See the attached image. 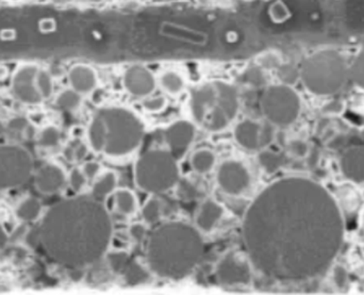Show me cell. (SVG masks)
I'll return each instance as SVG.
<instances>
[{"label": "cell", "mask_w": 364, "mask_h": 295, "mask_svg": "<svg viewBox=\"0 0 364 295\" xmlns=\"http://www.w3.org/2000/svg\"><path fill=\"white\" fill-rule=\"evenodd\" d=\"M242 239L256 270L280 282H301L323 274L339 254L343 217L320 183L279 179L246 209Z\"/></svg>", "instance_id": "cell-1"}, {"label": "cell", "mask_w": 364, "mask_h": 295, "mask_svg": "<svg viewBox=\"0 0 364 295\" xmlns=\"http://www.w3.org/2000/svg\"><path fill=\"white\" fill-rule=\"evenodd\" d=\"M113 233V221L105 204L92 196H77L47 211L40 227V241L56 262L82 269L106 256Z\"/></svg>", "instance_id": "cell-2"}, {"label": "cell", "mask_w": 364, "mask_h": 295, "mask_svg": "<svg viewBox=\"0 0 364 295\" xmlns=\"http://www.w3.org/2000/svg\"><path fill=\"white\" fill-rule=\"evenodd\" d=\"M205 242L201 231L181 221L158 225L146 240L148 269L161 278L181 280L203 259Z\"/></svg>", "instance_id": "cell-3"}, {"label": "cell", "mask_w": 364, "mask_h": 295, "mask_svg": "<svg viewBox=\"0 0 364 295\" xmlns=\"http://www.w3.org/2000/svg\"><path fill=\"white\" fill-rule=\"evenodd\" d=\"M145 133V124L137 112L127 107L109 106L92 117L88 145L94 153L109 158H125L140 149Z\"/></svg>", "instance_id": "cell-4"}, {"label": "cell", "mask_w": 364, "mask_h": 295, "mask_svg": "<svg viewBox=\"0 0 364 295\" xmlns=\"http://www.w3.org/2000/svg\"><path fill=\"white\" fill-rule=\"evenodd\" d=\"M241 101L235 85L224 81H210L192 90L188 101L191 121L210 133H222L239 115Z\"/></svg>", "instance_id": "cell-5"}, {"label": "cell", "mask_w": 364, "mask_h": 295, "mask_svg": "<svg viewBox=\"0 0 364 295\" xmlns=\"http://www.w3.org/2000/svg\"><path fill=\"white\" fill-rule=\"evenodd\" d=\"M349 65L335 49H322L306 58L299 69V79L310 94H337L349 81Z\"/></svg>", "instance_id": "cell-6"}, {"label": "cell", "mask_w": 364, "mask_h": 295, "mask_svg": "<svg viewBox=\"0 0 364 295\" xmlns=\"http://www.w3.org/2000/svg\"><path fill=\"white\" fill-rule=\"evenodd\" d=\"M180 179L179 161L167 149H148L133 165L135 185L146 194H165L177 187Z\"/></svg>", "instance_id": "cell-7"}, {"label": "cell", "mask_w": 364, "mask_h": 295, "mask_svg": "<svg viewBox=\"0 0 364 295\" xmlns=\"http://www.w3.org/2000/svg\"><path fill=\"white\" fill-rule=\"evenodd\" d=\"M264 119L275 127L291 126L299 117L301 99L292 85H272L264 89L260 99Z\"/></svg>", "instance_id": "cell-8"}, {"label": "cell", "mask_w": 364, "mask_h": 295, "mask_svg": "<svg viewBox=\"0 0 364 295\" xmlns=\"http://www.w3.org/2000/svg\"><path fill=\"white\" fill-rule=\"evenodd\" d=\"M33 161L26 149L15 145L0 147V189L17 188L29 180Z\"/></svg>", "instance_id": "cell-9"}, {"label": "cell", "mask_w": 364, "mask_h": 295, "mask_svg": "<svg viewBox=\"0 0 364 295\" xmlns=\"http://www.w3.org/2000/svg\"><path fill=\"white\" fill-rule=\"evenodd\" d=\"M233 137L237 144L245 151H260L274 142L275 126L267 121L261 124L255 119H242L233 129Z\"/></svg>", "instance_id": "cell-10"}, {"label": "cell", "mask_w": 364, "mask_h": 295, "mask_svg": "<svg viewBox=\"0 0 364 295\" xmlns=\"http://www.w3.org/2000/svg\"><path fill=\"white\" fill-rule=\"evenodd\" d=\"M251 260L237 251L226 253L215 267V276L225 286H247L253 278Z\"/></svg>", "instance_id": "cell-11"}, {"label": "cell", "mask_w": 364, "mask_h": 295, "mask_svg": "<svg viewBox=\"0 0 364 295\" xmlns=\"http://www.w3.org/2000/svg\"><path fill=\"white\" fill-rule=\"evenodd\" d=\"M251 171L245 163L235 159L224 161L217 167L215 181L224 194L231 197L243 195L251 185Z\"/></svg>", "instance_id": "cell-12"}, {"label": "cell", "mask_w": 364, "mask_h": 295, "mask_svg": "<svg viewBox=\"0 0 364 295\" xmlns=\"http://www.w3.org/2000/svg\"><path fill=\"white\" fill-rule=\"evenodd\" d=\"M167 151L181 160L189 153L196 137V125L190 119H177L165 127L162 133Z\"/></svg>", "instance_id": "cell-13"}, {"label": "cell", "mask_w": 364, "mask_h": 295, "mask_svg": "<svg viewBox=\"0 0 364 295\" xmlns=\"http://www.w3.org/2000/svg\"><path fill=\"white\" fill-rule=\"evenodd\" d=\"M39 67L33 65H23L16 69L11 79L14 99L30 106L39 105L43 101L35 83Z\"/></svg>", "instance_id": "cell-14"}, {"label": "cell", "mask_w": 364, "mask_h": 295, "mask_svg": "<svg viewBox=\"0 0 364 295\" xmlns=\"http://www.w3.org/2000/svg\"><path fill=\"white\" fill-rule=\"evenodd\" d=\"M122 83L128 94L142 99L153 95L158 85L155 74L141 65L128 67L124 71Z\"/></svg>", "instance_id": "cell-15"}, {"label": "cell", "mask_w": 364, "mask_h": 295, "mask_svg": "<svg viewBox=\"0 0 364 295\" xmlns=\"http://www.w3.org/2000/svg\"><path fill=\"white\" fill-rule=\"evenodd\" d=\"M225 209L219 201L207 199L199 205L194 217L195 227L201 234H209L223 220Z\"/></svg>", "instance_id": "cell-16"}, {"label": "cell", "mask_w": 364, "mask_h": 295, "mask_svg": "<svg viewBox=\"0 0 364 295\" xmlns=\"http://www.w3.org/2000/svg\"><path fill=\"white\" fill-rule=\"evenodd\" d=\"M67 181L64 169L60 165L49 163L40 169L35 175V185L38 190L44 194H55L63 189Z\"/></svg>", "instance_id": "cell-17"}, {"label": "cell", "mask_w": 364, "mask_h": 295, "mask_svg": "<svg viewBox=\"0 0 364 295\" xmlns=\"http://www.w3.org/2000/svg\"><path fill=\"white\" fill-rule=\"evenodd\" d=\"M340 167L346 178L354 183H364V145L346 149L340 159Z\"/></svg>", "instance_id": "cell-18"}, {"label": "cell", "mask_w": 364, "mask_h": 295, "mask_svg": "<svg viewBox=\"0 0 364 295\" xmlns=\"http://www.w3.org/2000/svg\"><path fill=\"white\" fill-rule=\"evenodd\" d=\"M71 89L79 94L89 95L98 87V75L93 67L87 65H76L67 74Z\"/></svg>", "instance_id": "cell-19"}, {"label": "cell", "mask_w": 364, "mask_h": 295, "mask_svg": "<svg viewBox=\"0 0 364 295\" xmlns=\"http://www.w3.org/2000/svg\"><path fill=\"white\" fill-rule=\"evenodd\" d=\"M117 185H119V176L117 173L112 169H107L94 179L91 196L105 204L108 197L113 195L117 190Z\"/></svg>", "instance_id": "cell-20"}, {"label": "cell", "mask_w": 364, "mask_h": 295, "mask_svg": "<svg viewBox=\"0 0 364 295\" xmlns=\"http://www.w3.org/2000/svg\"><path fill=\"white\" fill-rule=\"evenodd\" d=\"M158 85L162 91L172 97L179 96L187 87L185 76L176 69H167L160 74Z\"/></svg>", "instance_id": "cell-21"}, {"label": "cell", "mask_w": 364, "mask_h": 295, "mask_svg": "<svg viewBox=\"0 0 364 295\" xmlns=\"http://www.w3.org/2000/svg\"><path fill=\"white\" fill-rule=\"evenodd\" d=\"M113 204L115 211L126 217L135 215L139 209L137 195L127 188H117L113 194Z\"/></svg>", "instance_id": "cell-22"}, {"label": "cell", "mask_w": 364, "mask_h": 295, "mask_svg": "<svg viewBox=\"0 0 364 295\" xmlns=\"http://www.w3.org/2000/svg\"><path fill=\"white\" fill-rule=\"evenodd\" d=\"M217 155L209 149H201L194 151L190 157V167L197 175L209 174L217 165Z\"/></svg>", "instance_id": "cell-23"}, {"label": "cell", "mask_w": 364, "mask_h": 295, "mask_svg": "<svg viewBox=\"0 0 364 295\" xmlns=\"http://www.w3.org/2000/svg\"><path fill=\"white\" fill-rule=\"evenodd\" d=\"M122 276L126 284L129 286H140L146 284L151 279V270L141 264L139 261L131 258L125 270L122 273Z\"/></svg>", "instance_id": "cell-24"}, {"label": "cell", "mask_w": 364, "mask_h": 295, "mask_svg": "<svg viewBox=\"0 0 364 295\" xmlns=\"http://www.w3.org/2000/svg\"><path fill=\"white\" fill-rule=\"evenodd\" d=\"M160 195H151L142 206V221L147 225L158 224L164 214V206Z\"/></svg>", "instance_id": "cell-25"}, {"label": "cell", "mask_w": 364, "mask_h": 295, "mask_svg": "<svg viewBox=\"0 0 364 295\" xmlns=\"http://www.w3.org/2000/svg\"><path fill=\"white\" fill-rule=\"evenodd\" d=\"M257 160L258 165L267 174H274L286 165L285 155L267 149L259 151Z\"/></svg>", "instance_id": "cell-26"}, {"label": "cell", "mask_w": 364, "mask_h": 295, "mask_svg": "<svg viewBox=\"0 0 364 295\" xmlns=\"http://www.w3.org/2000/svg\"><path fill=\"white\" fill-rule=\"evenodd\" d=\"M42 205L37 199H24L16 209V215L24 222H35L41 215Z\"/></svg>", "instance_id": "cell-27"}, {"label": "cell", "mask_w": 364, "mask_h": 295, "mask_svg": "<svg viewBox=\"0 0 364 295\" xmlns=\"http://www.w3.org/2000/svg\"><path fill=\"white\" fill-rule=\"evenodd\" d=\"M55 103L59 110L74 112V111H77L81 106L82 95L69 87L59 93Z\"/></svg>", "instance_id": "cell-28"}, {"label": "cell", "mask_w": 364, "mask_h": 295, "mask_svg": "<svg viewBox=\"0 0 364 295\" xmlns=\"http://www.w3.org/2000/svg\"><path fill=\"white\" fill-rule=\"evenodd\" d=\"M349 78L357 89L364 92V49L355 56L349 65Z\"/></svg>", "instance_id": "cell-29"}, {"label": "cell", "mask_w": 364, "mask_h": 295, "mask_svg": "<svg viewBox=\"0 0 364 295\" xmlns=\"http://www.w3.org/2000/svg\"><path fill=\"white\" fill-rule=\"evenodd\" d=\"M106 258L110 270L119 275H122L128 263L131 260L129 253L122 250L109 251L106 254Z\"/></svg>", "instance_id": "cell-30"}, {"label": "cell", "mask_w": 364, "mask_h": 295, "mask_svg": "<svg viewBox=\"0 0 364 295\" xmlns=\"http://www.w3.org/2000/svg\"><path fill=\"white\" fill-rule=\"evenodd\" d=\"M37 87L39 90L40 94H41L43 101L49 99L53 94V90H55V83H53V78L51 74L47 69H39L37 74Z\"/></svg>", "instance_id": "cell-31"}, {"label": "cell", "mask_w": 364, "mask_h": 295, "mask_svg": "<svg viewBox=\"0 0 364 295\" xmlns=\"http://www.w3.org/2000/svg\"><path fill=\"white\" fill-rule=\"evenodd\" d=\"M264 69H262L259 65L248 67L242 74V83L251 87H261L267 83Z\"/></svg>", "instance_id": "cell-32"}, {"label": "cell", "mask_w": 364, "mask_h": 295, "mask_svg": "<svg viewBox=\"0 0 364 295\" xmlns=\"http://www.w3.org/2000/svg\"><path fill=\"white\" fill-rule=\"evenodd\" d=\"M167 107V99L163 95H157V96L145 97L142 101V108L144 111L151 115H158L163 112Z\"/></svg>", "instance_id": "cell-33"}, {"label": "cell", "mask_w": 364, "mask_h": 295, "mask_svg": "<svg viewBox=\"0 0 364 295\" xmlns=\"http://www.w3.org/2000/svg\"><path fill=\"white\" fill-rule=\"evenodd\" d=\"M61 140V133L56 126H47L41 131L39 135V144L46 149L57 146Z\"/></svg>", "instance_id": "cell-34"}, {"label": "cell", "mask_w": 364, "mask_h": 295, "mask_svg": "<svg viewBox=\"0 0 364 295\" xmlns=\"http://www.w3.org/2000/svg\"><path fill=\"white\" fill-rule=\"evenodd\" d=\"M88 145L82 143L81 141H73L69 146L64 151V156L71 162L83 160L87 156Z\"/></svg>", "instance_id": "cell-35"}, {"label": "cell", "mask_w": 364, "mask_h": 295, "mask_svg": "<svg viewBox=\"0 0 364 295\" xmlns=\"http://www.w3.org/2000/svg\"><path fill=\"white\" fill-rule=\"evenodd\" d=\"M277 75L283 85H293L299 79V69L291 65H281L277 69Z\"/></svg>", "instance_id": "cell-36"}, {"label": "cell", "mask_w": 364, "mask_h": 295, "mask_svg": "<svg viewBox=\"0 0 364 295\" xmlns=\"http://www.w3.org/2000/svg\"><path fill=\"white\" fill-rule=\"evenodd\" d=\"M258 65L264 71H271V69H277L280 65H283L281 57L277 53L274 51H267L262 53L258 58Z\"/></svg>", "instance_id": "cell-37"}, {"label": "cell", "mask_w": 364, "mask_h": 295, "mask_svg": "<svg viewBox=\"0 0 364 295\" xmlns=\"http://www.w3.org/2000/svg\"><path fill=\"white\" fill-rule=\"evenodd\" d=\"M67 181H69V187L74 192L79 193L83 190L85 185H87L88 178L85 177V173L82 172V169L79 167H75L72 169L69 176H67Z\"/></svg>", "instance_id": "cell-38"}, {"label": "cell", "mask_w": 364, "mask_h": 295, "mask_svg": "<svg viewBox=\"0 0 364 295\" xmlns=\"http://www.w3.org/2000/svg\"><path fill=\"white\" fill-rule=\"evenodd\" d=\"M269 14L274 23H283L290 17L289 8L280 0L275 1L270 7Z\"/></svg>", "instance_id": "cell-39"}, {"label": "cell", "mask_w": 364, "mask_h": 295, "mask_svg": "<svg viewBox=\"0 0 364 295\" xmlns=\"http://www.w3.org/2000/svg\"><path fill=\"white\" fill-rule=\"evenodd\" d=\"M148 225L144 222L132 223L128 228V234L133 242L142 243L147 240Z\"/></svg>", "instance_id": "cell-40"}, {"label": "cell", "mask_w": 364, "mask_h": 295, "mask_svg": "<svg viewBox=\"0 0 364 295\" xmlns=\"http://www.w3.org/2000/svg\"><path fill=\"white\" fill-rule=\"evenodd\" d=\"M288 151L292 156L303 158L308 153V145L301 140H292L288 144Z\"/></svg>", "instance_id": "cell-41"}, {"label": "cell", "mask_w": 364, "mask_h": 295, "mask_svg": "<svg viewBox=\"0 0 364 295\" xmlns=\"http://www.w3.org/2000/svg\"><path fill=\"white\" fill-rule=\"evenodd\" d=\"M177 187H179V192L178 193H179L181 199H193L197 197V189H196L191 183H189V181H183V183H181V179H180Z\"/></svg>", "instance_id": "cell-42"}, {"label": "cell", "mask_w": 364, "mask_h": 295, "mask_svg": "<svg viewBox=\"0 0 364 295\" xmlns=\"http://www.w3.org/2000/svg\"><path fill=\"white\" fill-rule=\"evenodd\" d=\"M82 172L85 173L88 180H94L98 175L101 174V165L96 161H88L81 167Z\"/></svg>", "instance_id": "cell-43"}, {"label": "cell", "mask_w": 364, "mask_h": 295, "mask_svg": "<svg viewBox=\"0 0 364 295\" xmlns=\"http://www.w3.org/2000/svg\"><path fill=\"white\" fill-rule=\"evenodd\" d=\"M28 119L25 117H15V119H12L9 123V129H11L12 131H15V133H19V131L25 130L27 128Z\"/></svg>", "instance_id": "cell-44"}, {"label": "cell", "mask_w": 364, "mask_h": 295, "mask_svg": "<svg viewBox=\"0 0 364 295\" xmlns=\"http://www.w3.org/2000/svg\"><path fill=\"white\" fill-rule=\"evenodd\" d=\"M335 279L340 287L344 286L347 282V273L344 269L337 268L335 271Z\"/></svg>", "instance_id": "cell-45"}, {"label": "cell", "mask_w": 364, "mask_h": 295, "mask_svg": "<svg viewBox=\"0 0 364 295\" xmlns=\"http://www.w3.org/2000/svg\"><path fill=\"white\" fill-rule=\"evenodd\" d=\"M7 241L8 237L7 234H6L5 229H3V227H1V225H0V248H3V247L5 246Z\"/></svg>", "instance_id": "cell-46"}, {"label": "cell", "mask_w": 364, "mask_h": 295, "mask_svg": "<svg viewBox=\"0 0 364 295\" xmlns=\"http://www.w3.org/2000/svg\"><path fill=\"white\" fill-rule=\"evenodd\" d=\"M51 3L57 6H65L71 3L72 0H49Z\"/></svg>", "instance_id": "cell-47"}, {"label": "cell", "mask_w": 364, "mask_h": 295, "mask_svg": "<svg viewBox=\"0 0 364 295\" xmlns=\"http://www.w3.org/2000/svg\"><path fill=\"white\" fill-rule=\"evenodd\" d=\"M5 130L6 128L5 126H3V124L1 123V121H0V137H1V135H3V133H5Z\"/></svg>", "instance_id": "cell-48"}, {"label": "cell", "mask_w": 364, "mask_h": 295, "mask_svg": "<svg viewBox=\"0 0 364 295\" xmlns=\"http://www.w3.org/2000/svg\"><path fill=\"white\" fill-rule=\"evenodd\" d=\"M87 1H90V3H101L103 0H87Z\"/></svg>", "instance_id": "cell-49"}, {"label": "cell", "mask_w": 364, "mask_h": 295, "mask_svg": "<svg viewBox=\"0 0 364 295\" xmlns=\"http://www.w3.org/2000/svg\"><path fill=\"white\" fill-rule=\"evenodd\" d=\"M3 3V0H0V3Z\"/></svg>", "instance_id": "cell-50"}, {"label": "cell", "mask_w": 364, "mask_h": 295, "mask_svg": "<svg viewBox=\"0 0 364 295\" xmlns=\"http://www.w3.org/2000/svg\"><path fill=\"white\" fill-rule=\"evenodd\" d=\"M363 221H364V217H363Z\"/></svg>", "instance_id": "cell-51"}]
</instances>
